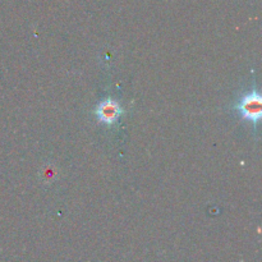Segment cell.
Here are the masks:
<instances>
[{
  "instance_id": "obj_2",
  "label": "cell",
  "mask_w": 262,
  "mask_h": 262,
  "mask_svg": "<svg viewBox=\"0 0 262 262\" xmlns=\"http://www.w3.org/2000/svg\"><path fill=\"white\" fill-rule=\"evenodd\" d=\"M96 117L97 119L100 120L101 123L106 125H112L114 124L115 122H118L119 117L122 115L123 113V107L122 105L119 104L118 101L112 99L107 100H102L96 107Z\"/></svg>"
},
{
  "instance_id": "obj_1",
  "label": "cell",
  "mask_w": 262,
  "mask_h": 262,
  "mask_svg": "<svg viewBox=\"0 0 262 262\" xmlns=\"http://www.w3.org/2000/svg\"><path fill=\"white\" fill-rule=\"evenodd\" d=\"M235 109L243 119L257 124L262 115V99L257 90H252L246 94L235 105Z\"/></svg>"
}]
</instances>
